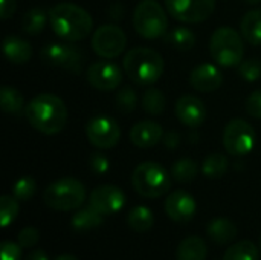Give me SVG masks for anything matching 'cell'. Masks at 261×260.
I'll return each mask as SVG.
<instances>
[{
  "instance_id": "1",
  "label": "cell",
  "mask_w": 261,
  "mask_h": 260,
  "mask_svg": "<svg viewBox=\"0 0 261 260\" xmlns=\"http://www.w3.org/2000/svg\"><path fill=\"white\" fill-rule=\"evenodd\" d=\"M24 116L37 132L50 136L64 129L67 123V107L60 97L40 93L26 104Z\"/></svg>"
},
{
  "instance_id": "2",
  "label": "cell",
  "mask_w": 261,
  "mask_h": 260,
  "mask_svg": "<svg viewBox=\"0 0 261 260\" xmlns=\"http://www.w3.org/2000/svg\"><path fill=\"white\" fill-rule=\"evenodd\" d=\"M49 23L60 38L70 43L86 38L93 29L92 15L70 2H61L52 6L49 11Z\"/></svg>"
},
{
  "instance_id": "3",
  "label": "cell",
  "mask_w": 261,
  "mask_h": 260,
  "mask_svg": "<svg viewBox=\"0 0 261 260\" xmlns=\"http://www.w3.org/2000/svg\"><path fill=\"white\" fill-rule=\"evenodd\" d=\"M122 66L124 72L135 84L151 86L164 72V58L151 48L138 46L125 54Z\"/></svg>"
},
{
  "instance_id": "4",
  "label": "cell",
  "mask_w": 261,
  "mask_h": 260,
  "mask_svg": "<svg viewBox=\"0 0 261 260\" xmlns=\"http://www.w3.org/2000/svg\"><path fill=\"white\" fill-rule=\"evenodd\" d=\"M132 185L142 198L156 199L170 192L171 176L161 164L142 162L132 173Z\"/></svg>"
},
{
  "instance_id": "5",
  "label": "cell",
  "mask_w": 261,
  "mask_h": 260,
  "mask_svg": "<svg viewBox=\"0 0 261 260\" xmlns=\"http://www.w3.org/2000/svg\"><path fill=\"white\" fill-rule=\"evenodd\" d=\"M210 52L213 60L222 67L239 66L243 61V37L229 26L216 29L210 40Z\"/></svg>"
},
{
  "instance_id": "6",
  "label": "cell",
  "mask_w": 261,
  "mask_h": 260,
  "mask_svg": "<svg viewBox=\"0 0 261 260\" xmlns=\"http://www.w3.org/2000/svg\"><path fill=\"white\" fill-rule=\"evenodd\" d=\"M135 31L147 40L164 37L168 31V17L165 9L156 0H142L133 12Z\"/></svg>"
},
{
  "instance_id": "7",
  "label": "cell",
  "mask_w": 261,
  "mask_h": 260,
  "mask_svg": "<svg viewBox=\"0 0 261 260\" xmlns=\"http://www.w3.org/2000/svg\"><path fill=\"white\" fill-rule=\"evenodd\" d=\"M86 199L84 185L73 178H63L52 182L43 193L44 204L57 211L78 210Z\"/></svg>"
},
{
  "instance_id": "8",
  "label": "cell",
  "mask_w": 261,
  "mask_h": 260,
  "mask_svg": "<svg viewBox=\"0 0 261 260\" xmlns=\"http://www.w3.org/2000/svg\"><path fill=\"white\" fill-rule=\"evenodd\" d=\"M255 143L257 133L248 121L236 118L226 124L223 132V146L229 155L245 156L252 152Z\"/></svg>"
},
{
  "instance_id": "9",
  "label": "cell",
  "mask_w": 261,
  "mask_h": 260,
  "mask_svg": "<svg viewBox=\"0 0 261 260\" xmlns=\"http://www.w3.org/2000/svg\"><path fill=\"white\" fill-rule=\"evenodd\" d=\"M40 57L43 63L64 69L72 74H80L83 70V63H84V54L81 52L80 48L67 43H50L44 46L40 52Z\"/></svg>"
},
{
  "instance_id": "10",
  "label": "cell",
  "mask_w": 261,
  "mask_h": 260,
  "mask_svg": "<svg viewBox=\"0 0 261 260\" xmlns=\"http://www.w3.org/2000/svg\"><path fill=\"white\" fill-rule=\"evenodd\" d=\"M127 44L125 32L116 25H102L92 35V49L102 58H116Z\"/></svg>"
},
{
  "instance_id": "11",
  "label": "cell",
  "mask_w": 261,
  "mask_h": 260,
  "mask_svg": "<svg viewBox=\"0 0 261 260\" xmlns=\"http://www.w3.org/2000/svg\"><path fill=\"white\" fill-rule=\"evenodd\" d=\"M168 14L184 23H200L211 17L216 0H165Z\"/></svg>"
},
{
  "instance_id": "12",
  "label": "cell",
  "mask_w": 261,
  "mask_h": 260,
  "mask_svg": "<svg viewBox=\"0 0 261 260\" xmlns=\"http://www.w3.org/2000/svg\"><path fill=\"white\" fill-rule=\"evenodd\" d=\"M86 136L98 149H112L121 139V127L110 116H93L86 124Z\"/></svg>"
},
{
  "instance_id": "13",
  "label": "cell",
  "mask_w": 261,
  "mask_h": 260,
  "mask_svg": "<svg viewBox=\"0 0 261 260\" xmlns=\"http://www.w3.org/2000/svg\"><path fill=\"white\" fill-rule=\"evenodd\" d=\"M86 80L98 90H113L122 83V69L112 61L101 60L92 63L86 70Z\"/></svg>"
},
{
  "instance_id": "14",
  "label": "cell",
  "mask_w": 261,
  "mask_h": 260,
  "mask_svg": "<svg viewBox=\"0 0 261 260\" xmlns=\"http://www.w3.org/2000/svg\"><path fill=\"white\" fill-rule=\"evenodd\" d=\"M89 204L96 208L101 215L109 216L121 211L125 205V195L121 188L115 185H101L96 187L90 196Z\"/></svg>"
},
{
  "instance_id": "15",
  "label": "cell",
  "mask_w": 261,
  "mask_h": 260,
  "mask_svg": "<svg viewBox=\"0 0 261 260\" xmlns=\"http://www.w3.org/2000/svg\"><path fill=\"white\" fill-rule=\"evenodd\" d=\"M197 211L196 199L184 190H176L171 195H168L165 201V213L167 216L179 224L190 222Z\"/></svg>"
},
{
  "instance_id": "16",
  "label": "cell",
  "mask_w": 261,
  "mask_h": 260,
  "mask_svg": "<svg viewBox=\"0 0 261 260\" xmlns=\"http://www.w3.org/2000/svg\"><path fill=\"white\" fill-rule=\"evenodd\" d=\"M176 115L187 127H200L208 116L205 103L194 95H184L176 101Z\"/></svg>"
},
{
  "instance_id": "17",
  "label": "cell",
  "mask_w": 261,
  "mask_h": 260,
  "mask_svg": "<svg viewBox=\"0 0 261 260\" xmlns=\"http://www.w3.org/2000/svg\"><path fill=\"white\" fill-rule=\"evenodd\" d=\"M223 83V75L220 69L211 63H202L191 70L190 84L199 92H214Z\"/></svg>"
},
{
  "instance_id": "18",
  "label": "cell",
  "mask_w": 261,
  "mask_h": 260,
  "mask_svg": "<svg viewBox=\"0 0 261 260\" xmlns=\"http://www.w3.org/2000/svg\"><path fill=\"white\" fill-rule=\"evenodd\" d=\"M164 136L162 127L154 121H139L130 130V141L139 149L156 146Z\"/></svg>"
},
{
  "instance_id": "19",
  "label": "cell",
  "mask_w": 261,
  "mask_h": 260,
  "mask_svg": "<svg viewBox=\"0 0 261 260\" xmlns=\"http://www.w3.org/2000/svg\"><path fill=\"white\" fill-rule=\"evenodd\" d=\"M5 57L14 64H24L32 57V46L18 35H6L2 43Z\"/></svg>"
},
{
  "instance_id": "20",
  "label": "cell",
  "mask_w": 261,
  "mask_h": 260,
  "mask_svg": "<svg viewBox=\"0 0 261 260\" xmlns=\"http://www.w3.org/2000/svg\"><path fill=\"white\" fill-rule=\"evenodd\" d=\"M206 257H208V245L199 236H190L184 239L176 250L177 260H206Z\"/></svg>"
},
{
  "instance_id": "21",
  "label": "cell",
  "mask_w": 261,
  "mask_h": 260,
  "mask_svg": "<svg viewBox=\"0 0 261 260\" xmlns=\"http://www.w3.org/2000/svg\"><path fill=\"white\" fill-rule=\"evenodd\" d=\"M206 234L216 244L226 245V244H229V242H232L236 239L237 227H236V224L232 221H229L226 218H217V219H213L208 224Z\"/></svg>"
},
{
  "instance_id": "22",
  "label": "cell",
  "mask_w": 261,
  "mask_h": 260,
  "mask_svg": "<svg viewBox=\"0 0 261 260\" xmlns=\"http://www.w3.org/2000/svg\"><path fill=\"white\" fill-rule=\"evenodd\" d=\"M104 215H101L90 204L84 208H80L70 219V225L75 231H90L102 225Z\"/></svg>"
},
{
  "instance_id": "23",
  "label": "cell",
  "mask_w": 261,
  "mask_h": 260,
  "mask_svg": "<svg viewBox=\"0 0 261 260\" xmlns=\"http://www.w3.org/2000/svg\"><path fill=\"white\" fill-rule=\"evenodd\" d=\"M242 37L252 46L261 44V9H252L242 18Z\"/></svg>"
},
{
  "instance_id": "24",
  "label": "cell",
  "mask_w": 261,
  "mask_h": 260,
  "mask_svg": "<svg viewBox=\"0 0 261 260\" xmlns=\"http://www.w3.org/2000/svg\"><path fill=\"white\" fill-rule=\"evenodd\" d=\"M0 104L2 109L6 115H12V116H18L21 115L24 107V100L21 97V93L11 86H3L0 90Z\"/></svg>"
},
{
  "instance_id": "25",
  "label": "cell",
  "mask_w": 261,
  "mask_h": 260,
  "mask_svg": "<svg viewBox=\"0 0 261 260\" xmlns=\"http://www.w3.org/2000/svg\"><path fill=\"white\" fill-rule=\"evenodd\" d=\"M127 224L128 227L136 231V233H145L153 228L154 225V215L150 208L147 207H135L130 210L127 216Z\"/></svg>"
},
{
  "instance_id": "26",
  "label": "cell",
  "mask_w": 261,
  "mask_h": 260,
  "mask_svg": "<svg viewBox=\"0 0 261 260\" xmlns=\"http://www.w3.org/2000/svg\"><path fill=\"white\" fill-rule=\"evenodd\" d=\"M165 43L173 46L177 51H190L194 44H196V35L191 29L184 28V26H177L174 29H171L170 32H167L165 35Z\"/></svg>"
},
{
  "instance_id": "27",
  "label": "cell",
  "mask_w": 261,
  "mask_h": 260,
  "mask_svg": "<svg viewBox=\"0 0 261 260\" xmlns=\"http://www.w3.org/2000/svg\"><path fill=\"white\" fill-rule=\"evenodd\" d=\"M49 21V14L41 8L29 9L21 18V29L29 35L40 34Z\"/></svg>"
},
{
  "instance_id": "28",
  "label": "cell",
  "mask_w": 261,
  "mask_h": 260,
  "mask_svg": "<svg viewBox=\"0 0 261 260\" xmlns=\"http://www.w3.org/2000/svg\"><path fill=\"white\" fill-rule=\"evenodd\" d=\"M229 169V161L222 153H213L205 158L202 166V173L210 179H219L222 178Z\"/></svg>"
},
{
  "instance_id": "29",
  "label": "cell",
  "mask_w": 261,
  "mask_h": 260,
  "mask_svg": "<svg viewBox=\"0 0 261 260\" xmlns=\"http://www.w3.org/2000/svg\"><path fill=\"white\" fill-rule=\"evenodd\" d=\"M223 260H258L257 245L252 241L236 242L226 250Z\"/></svg>"
},
{
  "instance_id": "30",
  "label": "cell",
  "mask_w": 261,
  "mask_h": 260,
  "mask_svg": "<svg viewBox=\"0 0 261 260\" xmlns=\"http://www.w3.org/2000/svg\"><path fill=\"white\" fill-rule=\"evenodd\" d=\"M199 173V167L196 164V161H193L191 158H182L179 161H176L171 167V176L177 181V182H193L197 178Z\"/></svg>"
},
{
  "instance_id": "31",
  "label": "cell",
  "mask_w": 261,
  "mask_h": 260,
  "mask_svg": "<svg viewBox=\"0 0 261 260\" xmlns=\"http://www.w3.org/2000/svg\"><path fill=\"white\" fill-rule=\"evenodd\" d=\"M167 106V100L162 90L156 89V87H150L145 90L144 97H142V107L148 115H162Z\"/></svg>"
},
{
  "instance_id": "32",
  "label": "cell",
  "mask_w": 261,
  "mask_h": 260,
  "mask_svg": "<svg viewBox=\"0 0 261 260\" xmlns=\"http://www.w3.org/2000/svg\"><path fill=\"white\" fill-rule=\"evenodd\" d=\"M20 211V205H18V199L9 195H5L0 198V225L3 228L9 227L15 218L18 216Z\"/></svg>"
},
{
  "instance_id": "33",
  "label": "cell",
  "mask_w": 261,
  "mask_h": 260,
  "mask_svg": "<svg viewBox=\"0 0 261 260\" xmlns=\"http://www.w3.org/2000/svg\"><path fill=\"white\" fill-rule=\"evenodd\" d=\"M37 190V184L34 181V178L31 176H24V178H20L14 187H12V196L17 198L18 201H29L34 193Z\"/></svg>"
},
{
  "instance_id": "34",
  "label": "cell",
  "mask_w": 261,
  "mask_h": 260,
  "mask_svg": "<svg viewBox=\"0 0 261 260\" xmlns=\"http://www.w3.org/2000/svg\"><path fill=\"white\" fill-rule=\"evenodd\" d=\"M136 103H138V97H136V92L130 87V86H125L122 87L118 95H116V107L118 110H121L122 113H130L135 110L136 107Z\"/></svg>"
},
{
  "instance_id": "35",
  "label": "cell",
  "mask_w": 261,
  "mask_h": 260,
  "mask_svg": "<svg viewBox=\"0 0 261 260\" xmlns=\"http://www.w3.org/2000/svg\"><path fill=\"white\" fill-rule=\"evenodd\" d=\"M239 74L246 81H257L261 77V61L257 58H248L239 64Z\"/></svg>"
},
{
  "instance_id": "36",
  "label": "cell",
  "mask_w": 261,
  "mask_h": 260,
  "mask_svg": "<svg viewBox=\"0 0 261 260\" xmlns=\"http://www.w3.org/2000/svg\"><path fill=\"white\" fill-rule=\"evenodd\" d=\"M21 245L12 241H3L0 245V259L2 260H21Z\"/></svg>"
},
{
  "instance_id": "37",
  "label": "cell",
  "mask_w": 261,
  "mask_h": 260,
  "mask_svg": "<svg viewBox=\"0 0 261 260\" xmlns=\"http://www.w3.org/2000/svg\"><path fill=\"white\" fill-rule=\"evenodd\" d=\"M38 238H40V234H38V230H37V228H34V227H26V228H23V230L18 233L17 241H18V244H20L23 248H32L34 245H37Z\"/></svg>"
},
{
  "instance_id": "38",
  "label": "cell",
  "mask_w": 261,
  "mask_h": 260,
  "mask_svg": "<svg viewBox=\"0 0 261 260\" xmlns=\"http://www.w3.org/2000/svg\"><path fill=\"white\" fill-rule=\"evenodd\" d=\"M246 112L251 116L261 120V89L254 90L248 97V100H246Z\"/></svg>"
},
{
  "instance_id": "39",
  "label": "cell",
  "mask_w": 261,
  "mask_h": 260,
  "mask_svg": "<svg viewBox=\"0 0 261 260\" xmlns=\"http://www.w3.org/2000/svg\"><path fill=\"white\" fill-rule=\"evenodd\" d=\"M110 164L109 159L102 155V153H93L90 156V169L96 173V175H104L109 170Z\"/></svg>"
},
{
  "instance_id": "40",
  "label": "cell",
  "mask_w": 261,
  "mask_h": 260,
  "mask_svg": "<svg viewBox=\"0 0 261 260\" xmlns=\"http://www.w3.org/2000/svg\"><path fill=\"white\" fill-rule=\"evenodd\" d=\"M15 8H17L15 0H0V17H2V20L11 18L12 14L15 12Z\"/></svg>"
},
{
  "instance_id": "41",
  "label": "cell",
  "mask_w": 261,
  "mask_h": 260,
  "mask_svg": "<svg viewBox=\"0 0 261 260\" xmlns=\"http://www.w3.org/2000/svg\"><path fill=\"white\" fill-rule=\"evenodd\" d=\"M164 143H165V146H167L170 150H174V149L179 146V143H180V136H179L177 132H168V133L164 136Z\"/></svg>"
},
{
  "instance_id": "42",
  "label": "cell",
  "mask_w": 261,
  "mask_h": 260,
  "mask_svg": "<svg viewBox=\"0 0 261 260\" xmlns=\"http://www.w3.org/2000/svg\"><path fill=\"white\" fill-rule=\"evenodd\" d=\"M109 17L115 18V20H121L124 17V8L119 3H115L109 8Z\"/></svg>"
},
{
  "instance_id": "43",
  "label": "cell",
  "mask_w": 261,
  "mask_h": 260,
  "mask_svg": "<svg viewBox=\"0 0 261 260\" xmlns=\"http://www.w3.org/2000/svg\"><path fill=\"white\" fill-rule=\"evenodd\" d=\"M24 260H49V257L43 250H34L24 257Z\"/></svg>"
},
{
  "instance_id": "44",
  "label": "cell",
  "mask_w": 261,
  "mask_h": 260,
  "mask_svg": "<svg viewBox=\"0 0 261 260\" xmlns=\"http://www.w3.org/2000/svg\"><path fill=\"white\" fill-rule=\"evenodd\" d=\"M55 260H78L75 256H72V254H61V256H58Z\"/></svg>"
},
{
  "instance_id": "45",
  "label": "cell",
  "mask_w": 261,
  "mask_h": 260,
  "mask_svg": "<svg viewBox=\"0 0 261 260\" xmlns=\"http://www.w3.org/2000/svg\"><path fill=\"white\" fill-rule=\"evenodd\" d=\"M248 5H257V3H260L261 0H245Z\"/></svg>"
},
{
  "instance_id": "46",
  "label": "cell",
  "mask_w": 261,
  "mask_h": 260,
  "mask_svg": "<svg viewBox=\"0 0 261 260\" xmlns=\"http://www.w3.org/2000/svg\"><path fill=\"white\" fill-rule=\"evenodd\" d=\"M260 248H261V239H260Z\"/></svg>"
}]
</instances>
